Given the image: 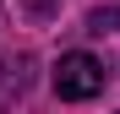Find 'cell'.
<instances>
[{"label": "cell", "mask_w": 120, "mask_h": 114, "mask_svg": "<svg viewBox=\"0 0 120 114\" xmlns=\"http://www.w3.org/2000/svg\"><path fill=\"white\" fill-rule=\"evenodd\" d=\"M55 92L66 103H87L104 92V65L93 60V54H60V65H55Z\"/></svg>", "instance_id": "1"}, {"label": "cell", "mask_w": 120, "mask_h": 114, "mask_svg": "<svg viewBox=\"0 0 120 114\" xmlns=\"http://www.w3.org/2000/svg\"><path fill=\"white\" fill-rule=\"evenodd\" d=\"M22 87H27V60H22V54L0 60V114H6L16 98H22Z\"/></svg>", "instance_id": "2"}, {"label": "cell", "mask_w": 120, "mask_h": 114, "mask_svg": "<svg viewBox=\"0 0 120 114\" xmlns=\"http://www.w3.org/2000/svg\"><path fill=\"white\" fill-rule=\"evenodd\" d=\"M87 27H93V33H120V11H93Z\"/></svg>", "instance_id": "3"}]
</instances>
